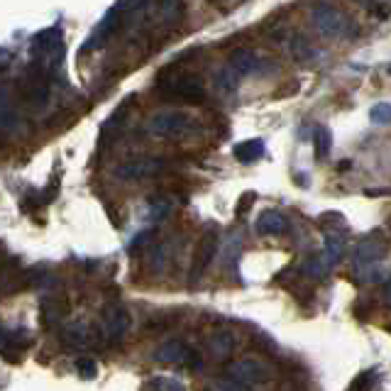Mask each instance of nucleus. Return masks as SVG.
Instances as JSON below:
<instances>
[{"instance_id": "nucleus-22", "label": "nucleus", "mask_w": 391, "mask_h": 391, "mask_svg": "<svg viewBox=\"0 0 391 391\" xmlns=\"http://www.w3.org/2000/svg\"><path fill=\"white\" fill-rule=\"evenodd\" d=\"M313 145H316L318 159L328 157V152H330V147H332V134H330V130L323 128V125H318V128L313 130Z\"/></svg>"}, {"instance_id": "nucleus-29", "label": "nucleus", "mask_w": 391, "mask_h": 391, "mask_svg": "<svg viewBox=\"0 0 391 391\" xmlns=\"http://www.w3.org/2000/svg\"><path fill=\"white\" fill-rule=\"evenodd\" d=\"M152 240H154V230H142V232H137V235H134L132 240H130L128 250L134 254V250H139V247H145L147 242H152Z\"/></svg>"}, {"instance_id": "nucleus-13", "label": "nucleus", "mask_w": 391, "mask_h": 391, "mask_svg": "<svg viewBox=\"0 0 391 391\" xmlns=\"http://www.w3.org/2000/svg\"><path fill=\"white\" fill-rule=\"evenodd\" d=\"M321 259L325 262L328 269H335L345 257V235L338 230H328L325 232V242H323V250L321 252Z\"/></svg>"}, {"instance_id": "nucleus-1", "label": "nucleus", "mask_w": 391, "mask_h": 391, "mask_svg": "<svg viewBox=\"0 0 391 391\" xmlns=\"http://www.w3.org/2000/svg\"><path fill=\"white\" fill-rule=\"evenodd\" d=\"M223 379L232 381V384L242 386L247 391H257L259 386H264L269 381V367L257 357H242L228 365Z\"/></svg>"}, {"instance_id": "nucleus-30", "label": "nucleus", "mask_w": 391, "mask_h": 391, "mask_svg": "<svg viewBox=\"0 0 391 391\" xmlns=\"http://www.w3.org/2000/svg\"><path fill=\"white\" fill-rule=\"evenodd\" d=\"M374 379H377V370L359 374L357 379H354V384H352V391H370V386L374 384Z\"/></svg>"}, {"instance_id": "nucleus-16", "label": "nucleus", "mask_w": 391, "mask_h": 391, "mask_svg": "<svg viewBox=\"0 0 391 391\" xmlns=\"http://www.w3.org/2000/svg\"><path fill=\"white\" fill-rule=\"evenodd\" d=\"M264 152H267V147H264L262 139H245V142L235 145L232 154H235V159L242 161V164H252V161L262 159Z\"/></svg>"}, {"instance_id": "nucleus-24", "label": "nucleus", "mask_w": 391, "mask_h": 391, "mask_svg": "<svg viewBox=\"0 0 391 391\" xmlns=\"http://www.w3.org/2000/svg\"><path fill=\"white\" fill-rule=\"evenodd\" d=\"M150 389L152 391H186V386L179 379H174V377H154V379L150 381Z\"/></svg>"}, {"instance_id": "nucleus-25", "label": "nucleus", "mask_w": 391, "mask_h": 391, "mask_svg": "<svg viewBox=\"0 0 391 391\" xmlns=\"http://www.w3.org/2000/svg\"><path fill=\"white\" fill-rule=\"evenodd\" d=\"M370 123L374 125H389L391 123V106L389 103H377L370 108Z\"/></svg>"}, {"instance_id": "nucleus-18", "label": "nucleus", "mask_w": 391, "mask_h": 391, "mask_svg": "<svg viewBox=\"0 0 391 391\" xmlns=\"http://www.w3.org/2000/svg\"><path fill=\"white\" fill-rule=\"evenodd\" d=\"M59 338L64 348H83L88 343V330L83 323H69V325L61 328Z\"/></svg>"}, {"instance_id": "nucleus-4", "label": "nucleus", "mask_w": 391, "mask_h": 391, "mask_svg": "<svg viewBox=\"0 0 391 391\" xmlns=\"http://www.w3.org/2000/svg\"><path fill=\"white\" fill-rule=\"evenodd\" d=\"M311 20L313 27H316L323 37H345V34H350V30H354L352 22L348 20V15H343L338 8L328 6V3L313 6Z\"/></svg>"}, {"instance_id": "nucleus-7", "label": "nucleus", "mask_w": 391, "mask_h": 391, "mask_svg": "<svg viewBox=\"0 0 391 391\" xmlns=\"http://www.w3.org/2000/svg\"><path fill=\"white\" fill-rule=\"evenodd\" d=\"M130 325V313L125 311L123 305H115V303H108L101 313V335L108 340V343H120V340L128 335Z\"/></svg>"}, {"instance_id": "nucleus-26", "label": "nucleus", "mask_w": 391, "mask_h": 391, "mask_svg": "<svg viewBox=\"0 0 391 391\" xmlns=\"http://www.w3.org/2000/svg\"><path fill=\"white\" fill-rule=\"evenodd\" d=\"M76 374H79L81 379H96V374H98L96 359H91V357L76 359Z\"/></svg>"}, {"instance_id": "nucleus-21", "label": "nucleus", "mask_w": 391, "mask_h": 391, "mask_svg": "<svg viewBox=\"0 0 391 391\" xmlns=\"http://www.w3.org/2000/svg\"><path fill=\"white\" fill-rule=\"evenodd\" d=\"M299 272L303 274L305 279H323L330 269L325 267V262L321 259V254H313V257H308L303 264H301Z\"/></svg>"}, {"instance_id": "nucleus-14", "label": "nucleus", "mask_w": 391, "mask_h": 391, "mask_svg": "<svg viewBox=\"0 0 391 391\" xmlns=\"http://www.w3.org/2000/svg\"><path fill=\"white\" fill-rule=\"evenodd\" d=\"M286 225L289 223H286V218L279 210H264L257 218V223H254V230L259 235H281L286 230Z\"/></svg>"}, {"instance_id": "nucleus-28", "label": "nucleus", "mask_w": 391, "mask_h": 391, "mask_svg": "<svg viewBox=\"0 0 391 391\" xmlns=\"http://www.w3.org/2000/svg\"><path fill=\"white\" fill-rule=\"evenodd\" d=\"M159 10H161V20H164L166 25H172V22H177L179 15L183 12V3H161Z\"/></svg>"}, {"instance_id": "nucleus-5", "label": "nucleus", "mask_w": 391, "mask_h": 391, "mask_svg": "<svg viewBox=\"0 0 391 391\" xmlns=\"http://www.w3.org/2000/svg\"><path fill=\"white\" fill-rule=\"evenodd\" d=\"M166 159L161 157H139V159H130L115 166V179L118 181H142V179H152L166 169Z\"/></svg>"}, {"instance_id": "nucleus-23", "label": "nucleus", "mask_w": 391, "mask_h": 391, "mask_svg": "<svg viewBox=\"0 0 391 391\" xmlns=\"http://www.w3.org/2000/svg\"><path fill=\"white\" fill-rule=\"evenodd\" d=\"M64 313L66 311H59V303H57V299H44L42 301V321L47 323V325H54V323L59 321Z\"/></svg>"}, {"instance_id": "nucleus-6", "label": "nucleus", "mask_w": 391, "mask_h": 391, "mask_svg": "<svg viewBox=\"0 0 391 391\" xmlns=\"http://www.w3.org/2000/svg\"><path fill=\"white\" fill-rule=\"evenodd\" d=\"M386 254V242L379 235H367L359 240V245L354 247V269L359 274H370L372 269L379 267L381 257Z\"/></svg>"}, {"instance_id": "nucleus-10", "label": "nucleus", "mask_w": 391, "mask_h": 391, "mask_svg": "<svg viewBox=\"0 0 391 391\" xmlns=\"http://www.w3.org/2000/svg\"><path fill=\"white\" fill-rule=\"evenodd\" d=\"M186 128H188V115L179 113V110L159 113L147 123V132L152 137H174V134H181Z\"/></svg>"}, {"instance_id": "nucleus-33", "label": "nucleus", "mask_w": 391, "mask_h": 391, "mask_svg": "<svg viewBox=\"0 0 391 391\" xmlns=\"http://www.w3.org/2000/svg\"><path fill=\"white\" fill-rule=\"evenodd\" d=\"M389 74H391V64H389Z\"/></svg>"}, {"instance_id": "nucleus-20", "label": "nucleus", "mask_w": 391, "mask_h": 391, "mask_svg": "<svg viewBox=\"0 0 391 391\" xmlns=\"http://www.w3.org/2000/svg\"><path fill=\"white\" fill-rule=\"evenodd\" d=\"M289 49H291V54H294L299 61L316 59V54H318L316 47H313V44L308 42L303 34H294V37H291V42H289Z\"/></svg>"}, {"instance_id": "nucleus-3", "label": "nucleus", "mask_w": 391, "mask_h": 391, "mask_svg": "<svg viewBox=\"0 0 391 391\" xmlns=\"http://www.w3.org/2000/svg\"><path fill=\"white\" fill-rule=\"evenodd\" d=\"M159 91L164 98H179L186 103H203L205 101V83L201 76L196 74H179V76H161L159 79Z\"/></svg>"}, {"instance_id": "nucleus-19", "label": "nucleus", "mask_w": 391, "mask_h": 391, "mask_svg": "<svg viewBox=\"0 0 391 391\" xmlns=\"http://www.w3.org/2000/svg\"><path fill=\"white\" fill-rule=\"evenodd\" d=\"M174 213V203L169 199H164V196H152L150 201H147V218L152 220V223H164L169 215Z\"/></svg>"}, {"instance_id": "nucleus-2", "label": "nucleus", "mask_w": 391, "mask_h": 391, "mask_svg": "<svg viewBox=\"0 0 391 391\" xmlns=\"http://www.w3.org/2000/svg\"><path fill=\"white\" fill-rule=\"evenodd\" d=\"M61 54H64L61 27H47V30H42V32H37L30 39V57L39 66L54 69L61 61Z\"/></svg>"}, {"instance_id": "nucleus-17", "label": "nucleus", "mask_w": 391, "mask_h": 391, "mask_svg": "<svg viewBox=\"0 0 391 391\" xmlns=\"http://www.w3.org/2000/svg\"><path fill=\"white\" fill-rule=\"evenodd\" d=\"M213 81H215V88H218L220 93H235L237 86H240L242 76L237 74L230 64H225V66H220V69L215 71Z\"/></svg>"}, {"instance_id": "nucleus-31", "label": "nucleus", "mask_w": 391, "mask_h": 391, "mask_svg": "<svg viewBox=\"0 0 391 391\" xmlns=\"http://www.w3.org/2000/svg\"><path fill=\"white\" fill-rule=\"evenodd\" d=\"M254 199H257V196H254L252 191H247L245 196H242V199L237 201V213H240V215H245V210H247V208H250V205L254 203Z\"/></svg>"}, {"instance_id": "nucleus-15", "label": "nucleus", "mask_w": 391, "mask_h": 391, "mask_svg": "<svg viewBox=\"0 0 391 391\" xmlns=\"http://www.w3.org/2000/svg\"><path fill=\"white\" fill-rule=\"evenodd\" d=\"M208 350L215 359H228L235 350V335L230 330H215L208 338Z\"/></svg>"}, {"instance_id": "nucleus-11", "label": "nucleus", "mask_w": 391, "mask_h": 391, "mask_svg": "<svg viewBox=\"0 0 391 391\" xmlns=\"http://www.w3.org/2000/svg\"><path fill=\"white\" fill-rule=\"evenodd\" d=\"M228 64L232 66V69L237 71V74L245 79V76H257V74H264V71L272 69V61H267L264 57H259V54H254L252 49H235V52L230 54V59H228ZM277 69V66H274Z\"/></svg>"}, {"instance_id": "nucleus-32", "label": "nucleus", "mask_w": 391, "mask_h": 391, "mask_svg": "<svg viewBox=\"0 0 391 391\" xmlns=\"http://www.w3.org/2000/svg\"><path fill=\"white\" fill-rule=\"evenodd\" d=\"M384 299H386V303L391 305V277L386 279V284H384Z\"/></svg>"}, {"instance_id": "nucleus-9", "label": "nucleus", "mask_w": 391, "mask_h": 391, "mask_svg": "<svg viewBox=\"0 0 391 391\" xmlns=\"http://www.w3.org/2000/svg\"><path fill=\"white\" fill-rule=\"evenodd\" d=\"M215 252H218V232L210 228V230L203 232L199 247H196V252H193L191 274H188V284H196V281L203 277V272L210 267V262H213Z\"/></svg>"}, {"instance_id": "nucleus-27", "label": "nucleus", "mask_w": 391, "mask_h": 391, "mask_svg": "<svg viewBox=\"0 0 391 391\" xmlns=\"http://www.w3.org/2000/svg\"><path fill=\"white\" fill-rule=\"evenodd\" d=\"M166 259H169V245H159L154 250V252H152V257H150V267H152V272H157L159 274L161 269L166 267Z\"/></svg>"}, {"instance_id": "nucleus-8", "label": "nucleus", "mask_w": 391, "mask_h": 391, "mask_svg": "<svg viewBox=\"0 0 391 391\" xmlns=\"http://www.w3.org/2000/svg\"><path fill=\"white\" fill-rule=\"evenodd\" d=\"M123 25H125V3H118V6H113L106 15H103V20L96 25V30L91 32V37H88V42L83 44V47L86 49L103 47L108 39L115 37V32H118Z\"/></svg>"}, {"instance_id": "nucleus-12", "label": "nucleus", "mask_w": 391, "mask_h": 391, "mask_svg": "<svg viewBox=\"0 0 391 391\" xmlns=\"http://www.w3.org/2000/svg\"><path fill=\"white\" fill-rule=\"evenodd\" d=\"M188 357H191V348L177 338L161 343L154 352V359L161 365H188Z\"/></svg>"}]
</instances>
